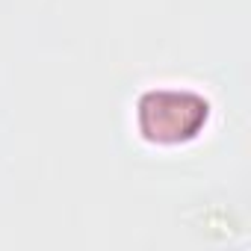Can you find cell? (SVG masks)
Here are the masks:
<instances>
[{
  "label": "cell",
  "mask_w": 251,
  "mask_h": 251,
  "mask_svg": "<svg viewBox=\"0 0 251 251\" xmlns=\"http://www.w3.org/2000/svg\"><path fill=\"white\" fill-rule=\"evenodd\" d=\"M204 118H207V103H201V98L192 92L163 89L145 95L139 103V127L160 142L192 136Z\"/></svg>",
  "instance_id": "1"
}]
</instances>
